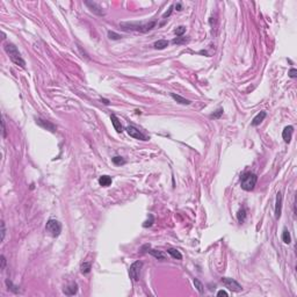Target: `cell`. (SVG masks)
I'll return each instance as SVG.
<instances>
[{"label": "cell", "instance_id": "obj_15", "mask_svg": "<svg viewBox=\"0 0 297 297\" xmlns=\"http://www.w3.org/2000/svg\"><path fill=\"white\" fill-rule=\"evenodd\" d=\"M99 184L102 187H108L112 184V178L109 175H101L99 178Z\"/></svg>", "mask_w": 297, "mask_h": 297}, {"label": "cell", "instance_id": "obj_2", "mask_svg": "<svg viewBox=\"0 0 297 297\" xmlns=\"http://www.w3.org/2000/svg\"><path fill=\"white\" fill-rule=\"evenodd\" d=\"M5 51H6V53L8 55L9 59L13 62L14 64H16L18 66L22 68V69L26 68V62H25V59L22 58L21 53L19 52L18 48H16L14 44L13 43L5 44Z\"/></svg>", "mask_w": 297, "mask_h": 297}, {"label": "cell", "instance_id": "obj_21", "mask_svg": "<svg viewBox=\"0 0 297 297\" xmlns=\"http://www.w3.org/2000/svg\"><path fill=\"white\" fill-rule=\"evenodd\" d=\"M282 240H283V243H284V244H290V242H291L290 232H289L287 229H284V230H283V232H282Z\"/></svg>", "mask_w": 297, "mask_h": 297}, {"label": "cell", "instance_id": "obj_6", "mask_svg": "<svg viewBox=\"0 0 297 297\" xmlns=\"http://www.w3.org/2000/svg\"><path fill=\"white\" fill-rule=\"evenodd\" d=\"M220 282L225 286V288L230 289V290H232L235 292H239V291L243 290V287L237 282L236 280L231 279V278H222Z\"/></svg>", "mask_w": 297, "mask_h": 297}, {"label": "cell", "instance_id": "obj_38", "mask_svg": "<svg viewBox=\"0 0 297 297\" xmlns=\"http://www.w3.org/2000/svg\"><path fill=\"white\" fill-rule=\"evenodd\" d=\"M101 101H102L105 105H109V101H108L107 99H101Z\"/></svg>", "mask_w": 297, "mask_h": 297}, {"label": "cell", "instance_id": "obj_29", "mask_svg": "<svg viewBox=\"0 0 297 297\" xmlns=\"http://www.w3.org/2000/svg\"><path fill=\"white\" fill-rule=\"evenodd\" d=\"M222 114H223V109L219 108V109H217L214 114L210 115V118H219V117L222 116Z\"/></svg>", "mask_w": 297, "mask_h": 297}, {"label": "cell", "instance_id": "obj_19", "mask_svg": "<svg viewBox=\"0 0 297 297\" xmlns=\"http://www.w3.org/2000/svg\"><path fill=\"white\" fill-rule=\"evenodd\" d=\"M167 46H168V42H167L166 40H159V41H157L154 43V48L157 50H163V49H165Z\"/></svg>", "mask_w": 297, "mask_h": 297}, {"label": "cell", "instance_id": "obj_35", "mask_svg": "<svg viewBox=\"0 0 297 297\" xmlns=\"http://www.w3.org/2000/svg\"><path fill=\"white\" fill-rule=\"evenodd\" d=\"M217 296H225V297H227V296H229V294H227L226 291H224V290H219L218 292H217Z\"/></svg>", "mask_w": 297, "mask_h": 297}, {"label": "cell", "instance_id": "obj_33", "mask_svg": "<svg viewBox=\"0 0 297 297\" xmlns=\"http://www.w3.org/2000/svg\"><path fill=\"white\" fill-rule=\"evenodd\" d=\"M1 124H2V137L6 138V125H5V120L4 118L1 121Z\"/></svg>", "mask_w": 297, "mask_h": 297}, {"label": "cell", "instance_id": "obj_3", "mask_svg": "<svg viewBox=\"0 0 297 297\" xmlns=\"http://www.w3.org/2000/svg\"><path fill=\"white\" fill-rule=\"evenodd\" d=\"M256 181H258L256 174H254L252 172H245L240 176V187L246 192H251L254 189Z\"/></svg>", "mask_w": 297, "mask_h": 297}, {"label": "cell", "instance_id": "obj_14", "mask_svg": "<svg viewBox=\"0 0 297 297\" xmlns=\"http://www.w3.org/2000/svg\"><path fill=\"white\" fill-rule=\"evenodd\" d=\"M171 96L174 99L175 101L178 102V104H181V105H190L192 104V101L190 100H188V99H186L184 96L179 95V94H175V93H171Z\"/></svg>", "mask_w": 297, "mask_h": 297}, {"label": "cell", "instance_id": "obj_37", "mask_svg": "<svg viewBox=\"0 0 297 297\" xmlns=\"http://www.w3.org/2000/svg\"><path fill=\"white\" fill-rule=\"evenodd\" d=\"M174 7L176 8V10H182V4L181 2H176L174 5Z\"/></svg>", "mask_w": 297, "mask_h": 297}, {"label": "cell", "instance_id": "obj_31", "mask_svg": "<svg viewBox=\"0 0 297 297\" xmlns=\"http://www.w3.org/2000/svg\"><path fill=\"white\" fill-rule=\"evenodd\" d=\"M5 235H6L5 223H4V222H1V242H4V239H5Z\"/></svg>", "mask_w": 297, "mask_h": 297}, {"label": "cell", "instance_id": "obj_36", "mask_svg": "<svg viewBox=\"0 0 297 297\" xmlns=\"http://www.w3.org/2000/svg\"><path fill=\"white\" fill-rule=\"evenodd\" d=\"M172 10H173V6H171V7H170V10L166 12V13L163 15V18L165 19V18H167V16H170V15H171V13H172Z\"/></svg>", "mask_w": 297, "mask_h": 297}, {"label": "cell", "instance_id": "obj_5", "mask_svg": "<svg viewBox=\"0 0 297 297\" xmlns=\"http://www.w3.org/2000/svg\"><path fill=\"white\" fill-rule=\"evenodd\" d=\"M143 267V262L142 261H135L129 268V276L134 282H137L140 280V269Z\"/></svg>", "mask_w": 297, "mask_h": 297}, {"label": "cell", "instance_id": "obj_1", "mask_svg": "<svg viewBox=\"0 0 297 297\" xmlns=\"http://www.w3.org/2000/svg\"><path fill=\"white\" fill-rule=\"evenodd\" d=\"M121 28L125 32H130V30H134V32H140V33H146L148 30L153 29L154 26H156V21H151L148 23H138V22H122L121 25Z\"/></svg>", "mask_w": 297, "mask_h": 297}, {"label": "cell", "instance_id": "obj_23", "mask_svg": "<svg viewBox=\"0 0 297 297\" xmlns=\"http://www.w3.org/2000/svg\"><path fill=\"white\" fill-rule=\"evenodd\" d=\"M237 218H238V222L239 223H243L246 218V210L243 208V209H240L238 211V214H237Z\"/></svg>", "mask_w": 297, "mask_h": 297}, {"label": "cell", "instance_id": "obj_9", "mask_svg": "<svg viewBox=\"0 0 297 297\" xmlns=\"http://www.w3.org/2000/svg\"><path fill=\"white\" fill-rule=\"evenodd\" d=\"M282 194L278 193L276 194V204H275V218L279 219L281 217V212H282Z\"/></svg>", "mask_w": 297, "mask_h": 297}, {"label": "cell", "instance_id": "obj_13", "mask_svg": "<svg viewBox=\"0 0 297 297\" xmlns=\"http://www.w3.org/2000/svg\"><path fill=\"white\" fill-rule=\"evenodd\" d=\"M110 120H112L113 127H114V129L116 130V132L121 134L123 131V127H122V124H121V121L117 118V116H116V115H112V116H110Z\"/></svg>", "mask_w": 297, "mask_h": 297}, {"label": "cell", "instance_id": "obj_18", "mask_svg": "<svg viewBox=\"0 0 297 297\" xmlns=\"http://www.w3.org/2000/svg\"><path fill=\"white\" fill-rule=\"evenodd\" d=\"M167 253L170 254L172 258H174V259H178V260H181L182 259V254L180 253L178 250H175V248H168L167 250Z\"/></svg>", "mask_w": 297, "mask_h": 297}, {"label": "cell", "instance_id": "obj_28", "mask_svg": "<svg viewBox=\"0 0 297 297\" xmlns=\"http://www.w3.org/2000/svg\"><path fill=\"white\" fill-rule=\"evenodd\" d=\"M108 37H109L110 40H120L122 36L120 35V34H117V33H115V32L109 30V32H108Z\"/></svg>", "mask_w": 297, "mask_h": 297}, {"label": "cell", "instance_id": "obj_22", "mask_svg": "<svg viewBox=\"0 0 297 297\" xmlns=\"http://www.w3.org/2000/svg\"><path fill=\"white\" fill-rule=\"evenodd\" d=\"M194 286H195V288L197 289V291H199L200 294H203V292H204V287H203L202 282L199 279H194Z\"/></svg>", "mask_w": 297, "mask_h": 297}, {"label": "cell", "instance_id": "obj_27", "mask_svg": "<svg viewBox=\"0 0 297 297\" xmlns=\"http://www.w3.org/2000/svg\"><path fill=\"white\" fill-rule=\"evenodd\" d=\"M113 163L115 165H124V164H125V160H124L122 157L116 156V157L113 158Z\"/></svg>", "mask_w": 297, "mask_h": 297}, {"label": "cell", "instance_id": "obj_32", "mask_svg": "<svg viewBox=\"0 0 297 297\" xmlns=\"http://www.w3.org/2000/svg\"><path fill=\"white\" fill-rule=\"evenodd\" d=\"M288 74H289V77H290V78H296L297 77V70L292 68V69H290V71H289Z\"/></svg>", "mask_w": 297, "mask_h": 297}, {"label": "cell", "instance_id": "obj_12", "mask_svg": "<svg viewBox=\"0 0 297 297\" xmlns=\"http://www.w3.org/2000/svg\"><path fill=\"white\" fill-rule=\"evenodd\" d=\"M77 291H78V284L74 283V282L71 283V284H69L68 287H65L64 290H63V292H64L65 295H68V296H73V295H76Z\"/></svg>", "mask_w": 297, "mask_h": 297}, {"label": "cell", "instance_id": "obj_30", "mask_svg": "<svg viewBox=\"0 0 297 297\" xmlns=\"http://www.w3.org/2000/svg\"><path fill=\"white\" fill-rule=\"evenodd\" d=\"M6 284H7V287H8V289H10L12 291H14V292H18L19 291V289H15V288H18V287H15V286H13V283L9 281V280H6Z\"/></svg>", "mask_w": 297, "mask_h": 297}, {"label": "cell", "instance_id": "obj_20", "mask_svg": "<svg viewBox=\"0 0 297 297\" xmlns=\"http://www.w3.org/2000/svg\"><path fill=\"white\" fill-rule=\"evenodd\" d=\"M91 269H92V263L91 262H84L81 265V267H80V272L82 274H88L91 272Z\"/></svg>", "mask_w": 297, "mask_h": 297}, {"label": "cell", "instance_id": "obj_8", "mask_svg": "<svg viewBox=\"0 0 297 297\" xmlns=\"http://www.w3.org/2000/svg\"><path fill=\"white\" fill-rule=\"evenodd\" d=\"M85 5L89 8L91 12H93L96 15H100V16L101 15H105V12L102 10V8L96 2H94V1H85Z\"/></svg>", "mask_w": 297, "mask_h": 297}, {"label": "cell", "instance_id": "obj_26", "mask_svg": "<svg viewBox=\"0 0 297 297\" xmlns=\"http://www.w3.org/2000/svg\"><path fill=\"white\" fill-rule=\"evenodd\" d=\"M148 217H150V219H146V220H145V222L143 223V227H150V226H152L153 222H154V217H153L152 215H150Z\"/></svg>", "mask_w": 297, "mask_h": 297}, {"label": "cell", "instance_id": "obj_16", "mask_svg": "<svg viewBox=\"0 0 297 297\" xmlns=\"http://www.w3.org/2000/svg\"><path fill=\"white\" fill-rule=\"evenodd\" d=\"M265 117H266V112H260V113L258 114L253 120H252V125H253V127L259 125V124L265 120Z\"/></svg>", "mask_w": 297, "mask_h": 297}, {"label": "cell", "instance_id": "obj_34", "mask_svg": "<svg viewBox=\"0 0 297 297\" xmlns=\"http://www.w3.org/2000/svg\"><path fill=\"white\" fill-rule=\"evenodd\" d=\"M0 258H1V269H4L5 268V265H6V258L4 255H1Z\"/></svg>", "mask_w": 297, "mask_h": 297}, {"label": "cell", "instance_id": "obj_24", "mask_svg": "<svg viewBox=\"0 0 297 297\" xmlns=\"http://www.w3.org/2000/svg\"><path fill=\"white\" fill-rule=\"evenodd\" d=\"M189 41V38H186V37H176V38H173L172 43L173 44H186L187 42Z\"/></svg>", "mask_w": 297, "mask_h": 297}, {"label": "cell", "instance_id": "obj_25", "mask_svg": "<svg viewBox=\"0 0 297 297\" xmlns=\"http://www.w3.org/2000/svg\"><path fill=\"white\" fill-rule=\"evenodd\" d=\"M174 33L176 34L178 37H180V36H182L186 33V27L184 26H179L178 28H175L174 29Z\"/></svg>", "mask_w": 297, "mask_h": 297}, {"label": "cell", "instance_id": "obj_10", "mask_svg": "<svg viewBox=\"0 0 297 297\" xmlns=\"http://www.w3.org/2000/svg\"><path fill=\"white\" fill-rule=\"evenodd\" d=\"M292 132H294V127L292 125H288L283 129V132H282V137L286 143H290V140L292 138Z\"/></svg>", "mask_w": 297, "mask_h": 297}, {"label": "cell", "instance_id": "obj_17", "mask_svg": "<svg viewBox=\"0 0 297 297\" xmlns=\"http://www.w3.org/2000/svg\"><path fill=\"white\" fill-rule=\"evenodd\" d=\"M148 253L151 254V255H153L156 259H158V260H166V256L164 255V253L161 252V251H158V250H150L148 248Z\"/></svg>", "mask_w": 297, "mask_h": 297}, {"label": "cell", "instance_id": "obj_11", "mask_svg": "<svg viewBox=\"0 0 297 297\" xmlns=\"http://www.w3.org/2000/svg\"><path fill=\"white\" fill-rule=\"evenodd\" d=\"M36 123H37L38 125H41L42 128H44V129H46V130H50L51 132H55V130H56V127L53 125L52 123H50L49 121H46V120L37 118V120H36Z\"/></svg>", "mask_w": 297, "mask_h": 297}, {"label": "cell", "instance_id": "obj_4", "mask_svg": "<svg viewBox=\"0 0 297 297\" xmlns=\"http://www.w3.org/2000/svg\"><path fill=\"white\" fill-rule=\"evenodd\" d=\"M45 231L51 237H58L62 232V224L56 219H49L45 225Z\"/></svg>", "mask_w": 297, "mask_h": 297}, {"label": "cell", "instance_id": "obj_7", "mask_svg": "<svg viewBox=\"0 0 297 297\" xmlns=\"http://www.w3.org/2000/svg\"><path fill=\"white\" fill-rule=\"evenodd\" d=\"M127 132H128V135L132 137V138H136V140H148L146 138V136L143 134V132H140L137 128H135V127H132V125H129V127H127Z\"/></svg>", "mask_w": 297, "mask_h": 297}]
</instances>
